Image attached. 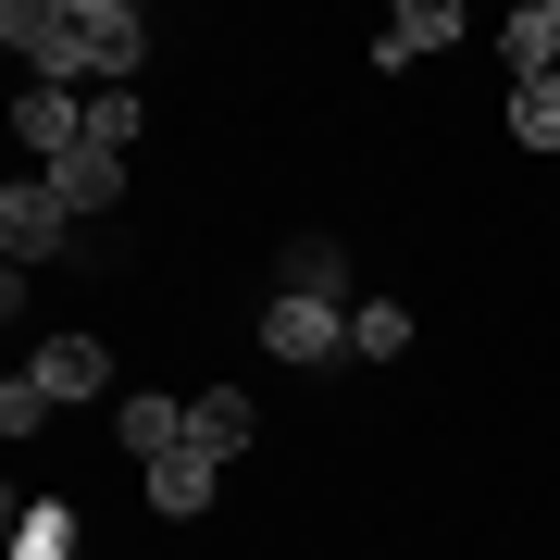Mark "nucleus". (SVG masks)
Segmentation results:
<instances>
[{"mask_svg":"<svg viewBox=\"0 0 560 560\" xmlns=\"http://www.w3.org/2000/svg\"><path fill=\"white\" fill-rule=\"evenodd\" d=\"M0 38L25 50V75L38 88H125L150 50V13L138 0H0Z\"/></svg>","mask_w":560,"mask_h":560,"instance_id":"nucleus-1","label":"nucleus"},{"mask_svg":"<svg viewBox=\"0 0 560 560\" xmlns=\"http://www.w3.org/2000/svg\"><path fill=\"white\" fill-rule=\"evenodd\" d=\"M62 237H75V200H62L50 175H13V187H0V249H13V275H25V261H50Z\"/></svg>","mask_w":560,"mask_h":560,"instance_id":"nucleus-2","label":"nucleus"},{"mask_svg":"<svg viewBox=\"0 0 560 560\" xmlns=\"http://www.w3.org/2000/svg\"><path fill=\"white\" fill-rule=\"evenodd\" d=\"M261 349H275V361H337V349H349V312H324V300H261Z\"/></svg>","mask_w":560,"mask_h":560,"instance_id":"nucleus-3","label":"nucleus"},{"mask_svg":"<svg viewBox=\"0 0 560 560\" xmlns=\"http://www.w3.org/2000/svg\"><path fill=\"white\" fill-rule=\"evenodd\" d=\"M275 300H324V312H349V249H337V237H287V249H275Z\"/></svg>","mask_w":560,"mask_h":560,"instance_id":"nucleus-4","label":"nucleus"},{"mask_svg":"<svg viewBox=\"0 0 560 560\" xmlns=\"http://www.w3.org/2000/svg\"><path fill=\"white\" fill-rule=\"evenodd\" d=\"M13 138L38 150V175H50V162L88 138V101H75V88H38V75H25V101H13Z\"/></svg>","mask_w":560,"mask_h":560,"instance_id":"nucleus-5","label":"nucleus"},{"mask_svg":"<svg viewBox=\"0 0 560 560\" xmlns=\"http://www.w3.org/2000/svg\"><path fill=\"white\" fill-rule=\"evenodd\" d=\"M249 436H261L249 386H200V399H187V448H200V460H237Z\"/></svg>","mask_w":560,"mask_h":560,"instance_id":"nucleus-6","label":"nucleus"},{"mask_svg":"<svg viewBox=\"0 0 560 560\" xmlns=\"http://www.w3.org/2000/svg\"><path fill=\"white\" fill-rule=\"evenodd\" d=\"M25 374H38L50 399H101V386H113V349H101V337H38Z\"/></svg>","mask_w":560,"mask_h":560,"instance_id":"nucleus-7","label":"nucleus"},{"mask_svg":"<svg viewBox=\"0 0 560 560\" xmlns=\"http://www.w3.org/2000/svg\"><path fill=\"white\" fill-rule=\"evenodd\" d=\"M50 187H62V200H75V224H88V212H113V200H125V150H101V138H75V150L50 162Z\"/></svg>","mask_w":560,"mask_h":560,"instance_id":"nucleus-8","label":"nucleus"},{"mask_svg":"<svg viewBox=\"0 0 560 560\" xmlns=\"http://www.w3.org/2000/svg\"><path fill=\"white\" fill-rule=\"evenodd\" d=\"M448 38H460V0H399L386 38H374V62H423V50H448Z\"/></svg>","mask_w":560,"mask_h":560,"instance_id":"nucleus-9","label":"nucleus"},{"mask_svg":"<svg viewBox=\"0 0 560 560\" xmlns=\"http://www.w3.org/2000/svg\"><path fill=\"white\" fill-rule=\"evenodd\" d=\"M212 474H224V460H200V448H162V460H150V511H162V523L212 511Z\"/></svg>","mask_w":560,"mask_h":560,"instance_id":"nucleus-10","label":"nucleus"},{"mask_svg":"<svg viewBox=\"0 0 560 560\" xmlns=\"http://www.w3.org/2000/svg\"><path fill=\"white\" fill-rule=\"evenodd\" d=\"M113 436L138 448V474H150L162 448H187V399H162V386H138V399H125V423H113Z\"/></svg>","mask_w":560,"mask_h":560,"instance_id":"nucleus-11","label":"nucleus"},{"mask_svg":"<svg viewBox=\"0 0 560 560\" xmlns=\"http://www.w3.org/2000/svg\"><path fill=\"white\" fill-rule=\"evenodd\" d=\"M499 50H511V75H560V0H523L499 25Z\"/></svg>","mask_w":560,"mask_h":560,"instance_id":"nucleus-12","label":"nucleus"},{"mask_svg":"<svg viewBox=\"0 0 560 560\" xmlns=\"http://www.w3.org/2000/svg\"><path fill=\"white\" fill-rule=\"evenodd\" d=\"M511 138L523 150H560V75H511Z\"/></svg>","mask_w":560,"mask_h":560,"instance_id":"nucleus-13","label":"nucleus"},{"mask_svg":"<svg viewBox=\"0 0 560 560\" xmlns=\"http://www.w3.org/2000/svg\"><path fill=\"white\" fill-rule=\"evenodd\" d=\"M349 349H361V361H399V349H411V312H399V300H361V312H349Z\"/></svg>","mask_w":560,"mask_h":560,"instance_id":"nucleus-14","label":"nucleus"},{"mask_svg":"<svg viewBox=\"0 0 560 560\" xmlns=\"http://www.w3.org/2000/svg\"><path fill=\"white\" fill-rule=\"evenodd\" d=\"M13 560H75V511H62V499H38V511L13 523Z\"/></svg>","mask_w":560,"mask_h":560,"instance_id":"nucleus-15","label":"nucleus"},{"mask_svg":"<svg viewBox=\"0 0 560 560\" xmlns=\"http://www.w3.org/2000/svg\"><path fill=\"white\" fill-rule=\"evenodd\" d=\"M88 138H101V150L138 138V88H88Z\"/></svg>","mask_w":560,"mask_h":560,"instance_id":"nucleus-16","label":"nucleus"},{"mask_svg":"<svg viewBox=\"0 0 560 560\" xmlns=\"http://www.w3.org/2000/svg\"><path fill=\"white\" fill-rule=\"evenodd\" d=\"M62 399H50V386L38 374H13V386H0V436H38V423H50Z\"/></svg>","mask_w":560,"mask_h":560,"instance_id":"nucleus-17","label":"nucleus"}]
</instances>
